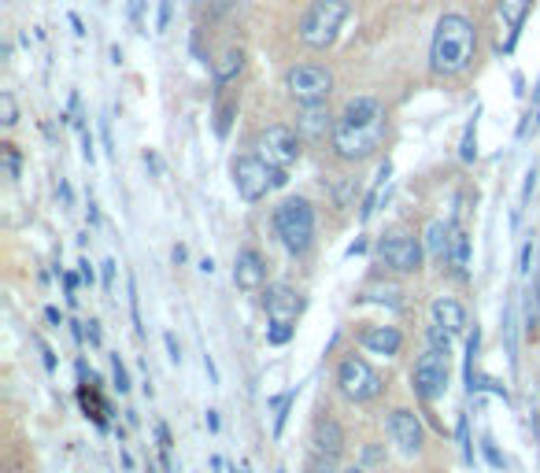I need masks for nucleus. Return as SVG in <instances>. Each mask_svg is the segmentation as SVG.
I'll return each mask as SVG.
<instances>
[{
    "mask_svg": "<svg viewBox=\"0 0 540 473\" xmlns=\"http://www.w3.org/2000/svg\"><path fill=\"white\" fill-rule=\"evenodd\" d=\"M385 126H389V119H385L381 100L356 97L344 104L341 119L333 122L330 145H333V152L341 159H348V163H363V159H370L381 148V141H385Z\"/></svg>",
    "mask_w": 540,
    "mask_h": 473,
    "instance_id": "obj_1",
    "label": "nucleus"
},
{
    "mask_svg": "<svg viewBox=\"0 0 540 473\" xmlns=\"http://www.w3.org/2000/svg\"><path fill=\"white\" fill-rule=\"evenodd\" d=\"M474 49H478V30H474L467 15H441L430 45V71L437 78H459L474 63Z\"/></svg>",
    "mask_w": 540,
    "mask_h": 473,
    "instance_id": "obj_2",
    "label": "nucleus"
},
{
    "mask_svg": "<svg viewBox=\"0 0 540 473\" xmlns=\"http://www.w3.org/2000/svg\"><path fill=\"white\" fill-rule=\"evenodd\" d=\"M348 15H352V0H311V8L300 19V41L307 49H330Z\"/></svg>",
    "mask_w": 540,
    "mask_h": 473,
    "instance_id": "obj_3",
    "label": "nucleus"
},
{
    "mask_svg": "<svg viewBox=\"0 0 540 473\" xmlns=\"http://www.w3.org/2000/svg\"><path fill=\"white\" fill-rule=\"evenodd\" d=\"M274 233L293 255H304L315 241V207L304 196H289L274 207Z\"/></svg>",
    "mask_w": 540,
    "mask_h": 473,
    "instance_id": "obj_4",
    "label": "nucleus"
},
{
    "mask_svg": "<svg viewBox=\"0 0 540 473\" xmlns=\"http://www.w3.org/2000/svg\"><path fill=\"white\" fill-rule=\"evenodd\" d=\"M337 385H341V392L348 396L352 403H370L381 396V377L378 370L363 359V355H344L341 366H337Z\"/></svg>",
    "mask_w": 540,
    "mask_h": 473,
    "instance_id": "obj_5",
    "label": "nucleus"
},
{
    "mask_svg": "<svg viewBox=\"0 0 540 473\" xmlns=\"http://www.w3.org/2000/svg\"><path fill=\"white\" fill-rule=\"evenodd\" d=\"M448 377H452V370H448V352L426 348V352L418 355L415 370H411V385H415V392L422 400L433 403L448 392Z\"/></svg>",
    "mask_w": 540,
    "mask_h": 473,
    "instance_id": "obj_6",
    "label": "nucleus"
},
{
    "mask_svg": "<svg viewBox=\"0 0 540 473\" xmlns=\"http://www.w3.org/2000/svg\"><path fill=\"white\" fill-rule=\"evenodd\" d=\"M234 185L245 204H259L274 189V167L263 156H237L234 159Z\"/></svg>",
    "mask_w": 540,
    "mask_h": 473,
    "instance_id": "obj_7",
    "label": "nucleus"
},
{
    "mask_svg": "<svg viewBox=\"0 0 540 473\" xmlns=\"http://www.w3.org/2000/svg\"><path fill=\"white\" fill-rule=\"evenodd\" d=\"M378 255L393 274H415V270L422 267V241H418L415 233L393 230L381 237Z\"/></svg>",
    "mask_w": 540,
    "mask_h": 473,
    "instance_id": "obj_8",
    "label": "nucleus"
},
{
    "mask_svg": "<svg viewBox=\"0 0 540 473\" xmlns=\"http://www.w3.org/2000/svg\"><path fill=\"white\" fill-rule=\"evenodd\" d=\"M285 89L289 97L300 100V104H311V100H326L333 89V74L319 63H296L285 71Z\"/></svg>",
    "mask_w": 540,
    "mask_h": 473,
    "instance_id": "obj_9",
    "label": "nucleus"
},
{
    "mask_svg": "<svg viewBox=\"0 0 540 473\" xmlns=\"http://www.w3.org/2000/svg\"><path fill=\"white\" fill-rule=\"evenodd\" d=\"M256 148L274 170H289L296 159H300V137H296L289 126H267V130L259 134Z\"/></svg>",
    "mask_w": 540,
    "mask_h": 473,
    "instance_id": "obj_10",
    "label": "nucleus"
},
{
    "mask_svg": "<svg viewBox=\"0 0 540 473\" xmlns=\"http://www.w3.org/2000/svg\"><path fill=\"white\" fill-rule=\"evenodd\" d=\"M389 437L404 455H418L422 444H426V429H422V418L415 411H393L389 414Z\"/></svg>",
    "mask_w": 540,
    "mask_h": 473,
    "instance_id": "obj_11",
    "label": "nucleus"
},
{
    "mask_svg": "<svg viewBox=\"0 0 540 473\" xmlns=\"http://www.w3.org/2000/svg\"><path fill=\"white\" fill-rule=\"evenodd\" d=\"M263 307H267L270 322H296V315L304 311V300H300V292L289 289V285H267Z\"/></svg>",
    "mask_w": 540,
    "mask_h": 473,
    "instance_id": "obj_12",
    "label": "nucleus"
},
{
    "mask_svg": "<svg viewBox=\"0 0 540 473\" xmlns=\"http://www.w3.org/2000/svg\"><path fill=\"white\" fill-rule=\"evenodd\" d=\"M234 285L241 292H256L267 285V263H263V255H259L256 248H245V252L237 255Z\"/></svg>",
    "mask_w": 540,
    "mask_h": 473,
    "instance_id": "obj_13",
    "label": "nucleus"
},
{
    "mask_svg": "<svg viewBox=\"0 0 540 473\" xmlns=\"http://www.w3.org/2000/svg\"><path fill=\"white\" fill-rule=\"evenodd\" d=\"M359 344H363L367 352L389 359V355H400V348H404V333L396 326H370L359 333Z\"/></svg>",
    "mask_w": 540,
    "mask_h": 473,
    "instance_id": "obj_14",
    "label": "nucleus"
},
{
    "mask_svg": "<svg viewBox=\"0 0 540 473\" xmlns=\"http://www.w3.org/2000/svg\"><path fill=\"white\" fill-rule=\"evenodd\" d=\"M311 444H315V455H319V459H330V462L337 459L344 451V429L337 425V418H319Z\"/></svg>",
    "mask_w": 540,
    "mask_h": 473,
    "instance_id": "obj_15",
    "label": "nucleus"
},
{
    "mask_svg": "<svg viewBox=\"0 0 540 473\" xmlns=\"http://www.w3.org/2000/svg\"><path fill=\"white\" fill-rule=\"evenodd\" d=\"M529 8H533V0H496V12H500V19H504V26H507V34H511V37H507L504 52L515 49V41H518V34H522V23H526Z\"/></svg>",
    "mask_w": 540,
    "mask_h": 473,
    "instance_id": "obj_16",
    "label": "nucleus"
},
{
    "mask_svg": "<svg viewBox=\"0 0 540 473\" xmlns=\"http://www.w3.org/2000/svg\"><path fill=\"white\" fill-rule=\"evenodd\" d=\"M433 322L444 326L455 337V333L467 329V307L459 304V300H452V296H437V300H433Z\"/></svg>",
    "mask_w": 540,
    "mask_h": 473,
    "instance_id": "obj_17",
    "label": "nucleus"
},
{
    "mask_svg": "<svg viewBox=\"0 0 540 473\" xmlns=\"http://www.w3.org/2000/svg\"><path fill=\"white\" fill-rule=\"evenodd\" d=\"M300 130L311 137H322L326 130H333L330 111H326V100H311V104H300Z\"/></svg>",
    "mask_w": 540,
    "mask_h": 473,
    "instance_id": "obj_18",
    "label": "nucleus"
},
{
    "mask_svg": "<svg viewBox=\"0 0 540 473\" xmlns=\"http://www.w3.org/2000/svg\"><path fill=\"white\" fill-rule=\"evenodd\" d=\"M444 263L452 267L455 278H467L470 274V237L459 226H452V241H448V259Z\"/></svg>",
    "mask_w": 540,
    "mask_h": 473,
    "instance_id": "obj_19",
    "label": "nucleus"
},
{
    "mask_svg": "<svg viewBox=\"0 0 540 473\" xmlns=\"http://www.w3.org/2000/svg\"><path fill=\"white\" fill-rule=\"evenodd\" d=\"M241 71H245V52H241V49H226V52L219 56V60L211 63L215 85H230Z\"/></svg>",
    "mask_w": 540,
    "mask_h": 473,
    "instance_id": "obj_20",
    "label": "nucleus"
},
{
    "mask_svg": "<svg viewBox=\"0 0 540 473\" xmlns=\"http://www.w3.org/2000/svg\"><path fill=\"white\" fill-rule=\"evenodd\" d=\"M448 241H452V226H444V222H430L426 226V248H430L433 259H448Z\"/></svg>",
    "mask_w": 540,
    "mask_h": 473,
    "instance_id": "obj_21",
    "label": "nucleus"
},
{
    "mask_svg": "<svg viewBox=\"0 0 540 473\" xmlns=\"http://www.w3.org/2000/svg\"><path fill=\"white\" fill-rule=\"evenodd\" d=\"M93 385H97V381H93ZM93 385H82V389H78V400H82L86 414L100 425V429H108V407H104V400L97 396V389H93Z\"/></svg>",
    "mask_w": 540,
    "mask_h": 473,
    "instance_id": "obj_22",
    "label": "nucleus"
},
{
    "mask_svg": "<svg viewBox=\"0 0 540 473\" xmlns=\"http://www.w3.org/2000/svg\"><path fill=\"white\" fill-rule=\"evenodd\" d=\"M389 174H393V163H389V159H385V163H381V170H378V182L370 185L367 200H363V207H359V219H363V222H367L370 215H374V207H378L381 193H385V182H389Z\"/></svg>",
    "mask_w": 540,
    "mask_h": 473,
    "instance_id": "obj_23",
    "label": "nucleus"
},
{
    "mask_svg": "<svg viewBox=\"0 0 540 473\" xmlns=\"http://www.w3.org/2000/svg\"><path fill=\"white\" fill-rule=\"evenodd\" d=\"M459 159H463V163H474V159H478V115L467 122V134H463V145H459Z\"/></svg>",
    "mask_w": 540,
    "mask_h": 473,
    "instance_id": "obj_24",
    "label": "nucleus"
},
{
    "mask_svg": "<svg viewBox=\"0 0 540 473\" xmlns=\"http://www.w3.org/2000/svg\"><path fill=\"white\" fill-rule=\"evenodd\" d=\"M270 407H274V437H282V429H285V414H289V407H293V392H285V396H274L270 400Z\"/></svg>",
    "mask_w": 540,
    "mask_h": 473,
    "instance_id": "obj_25",
    "label": "nucleus"
},
{
    "mask_svg": "<svg viewBox=\"0 0 540 473\" xmlns=\"http://www.w3.org/2000/svg\"><path fill=\"white\" fill-rule=\"evenodd\" d=\"M267 340H270V344H274V348H282V344H289V340H293V322H270Z\"/></svg>",
    "mask_w": 540,
    "mask_h": 473,
    "instance_id": "obj_26",
    "label": "nucleus"
},
{
    "mask_svg": "<svg viewBox=\"0 0 540 473\" xmlns=\"http://www.w3.org/2000/svg\"><path fill=\"white\" fill-rule=\"evenodd\" d=\"M426 337H430V348H437V352H452V333H448L444 326L433 322V326L426 329Z\"/></svg>",
    "mask_w": 540,
    "mask_h": 473,
    "instance_id": "obj_27",
    "label": "nucleus"
},
{
    "mask_svg": "<svg viewBox=\"0 0 540 473\" xmlns=\"http://www.w3.org/2000/svg\"><path fill=\"white\" fill-rule=\"evenodd\" d=\"M234 115H237V104H222L219 108V119H215V134L226 141L230 137V122H234Z\"/></svg>",
    "mask_w": 540,
    "mask_h": 473,
    "instance_id": "obj_28",
    "label": "nucleus"
},
{
    "mask_svg": "<svg viewBox=\"0 0 540 473\" xmlns=\"http://www.w3.org/2000/svg\"><path fill=\"white\" fill-rule=\"evenodd\" d=\"M111 381H115L119 392H130V374H126V363L119 355H111Z\"/></svg>",
    "mask_w": 540,
    "mask_h": 473,
    "instance_id": "obj_29",
    "label": "nucleus"
},
{
    "mask_svg": "<svg viewBox=\"0 0 540 473\" xmlns=\"http://www.w3.org/2000/svg\"><path fill=\"white\" fill-rule=\"evenodd\" d=\"M0 122H4V126H15V122H19V111H15L12 93H0Z\"/></svg>",
    "mask_w": 540,
    "mask_h": 473,
    "instance_id": "obj_30",
    "label": "nucleus"
},
{
    "mask_svg": "<svg viewBox=\"0 0 540 473\" xmlns=\"http://www.w3.org/2000/svg\"><path fill=\"white\" fill-rule=\"evenodd\" d=\"M126 292H130V318H134V329L141 333V307H137V281H134V274H130V281H126Z\"/></svg>",
    "mask_w": 540,
    "mask_h": 473,
    "instance_id": "obj_31",
    "label": "nucleus"
},
{
    "mask_svg": "<svg viewBox=\"0 0 540 473\" xmlns=\"http://www.w3.org/2000/svg\"><path fill=\"white\" fill-rule=\"evenodd\" d=\"M459 444H463V459L474 462V448H470V425H467V414H459Z\"/></svg>",
    "mask_w": 540,
    "mask_h": 473,
    "instance_id": "obj_32",
    "label": "nucleus"
},
{
    "mask_svg": "<svg viewBox=\"0 0 540 473\" xmlns=\"http://www.w3.org/2000/svg\"><path fill=\"white\" fill-rule=\"evenodd\" d=\"M0 148H4V167H8V178L15 182V178H19V148L15 145H0Z\"/></svg>",
    "mask_w": 540,
    "mask_h": 473,
    "instance_id": "obj_33",
    "label": "nucleus"
},
{
    "mask_svg": "<svg viewBox=\"0 0 540 473\" xmlns=\"http://www.w3.org/2000/svg\"><path fill=\"white\" fill-rule=\"evenodd\" d=\"M481 451H485V459H489V466H496V470H504V455L492 448V440H481Z\"/></svg>",
    "mask_w": 540,
    "mask_h": 473,
    "instance_id": "obj_34",
    "label": "nucleus"
},
{
    "mask_svg": "<svg viewBox=\"0 0 540 473\" xmlns=\"http://www.w3.org/2000/svg\"><path fill=\"white\" fill-rule=\"evenodd\" d=\"M518 270H522V274H529V270H533V241L522 244V255H518Z\"/></svg>",
    "mask_w": 540,
    "mask_h": 473,
    "instance_id": "obj_35",
    "label": "nucleus"
},
{
    "mask_svg": "<svg viewBox=\"0 0 540 473\" xmlns=\"http://www.w3.org/2000/svg\"><path fill=\"white\" fill-rule=\"evenodd\" d=\"M171 26V0H160V19H156V30H167Z\"/></svg>",
    "mask_w": 540,
    "mask_h": 473,
    "instance_id": "obj_36",
    "label": "nucleus"
},
{
    "mask_svg": "<svg viewBox=\"0 0 540 473\" xmlns=\"http://www.w3.org/2000/svg\"><path fill=\"white\" fill-rule=\"evenodd\" d=\"M163 344H167V355H171V363H182V348H178V337H174V333H167V337H163Z\"/></svg>",
    "mask_w": 540,
    "mask_h": 473,
    "instance_id": "obj_37",
    "label": "nucleus"
},
{
    "mask_svg": "<svg viewBox=\"0 0 540 473\" xmlns=\"http://www.w3.org/2000/svg\"><path fill=\"white\" fill-rule=\"evenodd\" d=\"M37 352H41V359H45V370H56V355H52V348L41 337H37Z\"/></svg>",
    "mask_w": 540,
    "mask_h": 473,
    "instance_id": "obj_38",
    "label": "nucleus"
},
{
    "mask_svg": "<svg viewBox=\"0 0 540 473\" xmlns=\"http://www.w3.org/2000/svg\"><path fill=\"white\" fill-rule=\"evenodd\" d=\"M82 156H86V163L97 159V152H93V134H89V130H82Z\"/></svg>",
    "mask_w": 540,
    "mask_h": 473,
    "instance_id": "obj_39",
    "label": "nucleus"
},
{
    "mask_svg": "<svg viewBox=\"0 0 540 473\" xmlns=\"http://www.w3.org/2000/svg\"><path fill=\"white\" fill-rule=\"evenodd\" d=\"M533 189H537V167H533V170H529V174H526V189H522V204H526L529 196H533Z\"/></svg>",
    "mask_w": 540,
    "mask_h": 473,
    "instance_id": "obj_40",
    "label": "nucleus"
},
{
    "mask_svg": "<svg viewBox=\"0 0 540 473\" xmlns=\"http://www.w3.org/2000/svg\"><path fill=\"white\" fill-rule=\"evenodd\" d=\"M156 437H160V448L163 451H167V448H171V429H167V425H156Z\"/></svg>",
    "mask_w": 540,
    "mask_h": 473,
    "instance_id": "obj_41",
    "label": "nucleus"
},
{
    "mask_svg": "<svg viewBox=\"0 0 540 473\" xmlns=\"http://www.w3.org/2000/svg\"><path fill=\"white\" fill-rule=\"evenodd\" d=\"M78 274H82V281L93 289V267H89V259H82V263H78Z\"/></svg>",
    "mask_w": 540,
    "mask_h": 473,
    "instance_id": "obj_42",
    "label": "nucleus"
},
{
    "mask_svg": "<svg viewBox=\"0 0 540 473\" xmlns=\"http://www.w3.org/2000/svg\"><path fill=\"white\" fill-rule=\"evenodd\" d=\"M71 337H74V344H86V329H82V322H71Z\"/></svg>",
    "mask_w": 540,
    "mask_h": 473,
    "instance_id": "obj_43",
    "label": "nucleus"
},
{
    "mask_svg": "<svg viewBox=\"0 0 540 473\" xmlns=\"http://www.w3.org/2000/svg\"><path fill=\"white\" fill-rule=\"evenodd\" d=\"M171 259H174V263H185V259H189V248H185V244H174Z\"/></svg>",
    "mask_w": 540,
    "mask_h": 473,
    "instance_id": "obj_44",
    "label": "nucleus"
},
{
    "mask_svg": "<svg viewBox=\"0 0 540 473\" xmlns=\"http://www.w3.org/2000/svg\"><path fill=\"white\" fill-rule=\"evenodd\" d=\"M45 318H49L52 326H63V315H60V307H45Z\"/></svg>",
    "mask_w": 540,
    "mask_h": 473,
    "instance_id": "obj_45",
    "label": "nucleus"
},
{
    "mask_svg": "<svg viewBox=\"0 0 540 473\" xmlns=\"http://www.w3.org/2000/svg\"><path fill=\"white\" fill-rule=\"evenodd\" d=\"M86 333H89V344H93V348H97V344H100V322H89V329H86Z\"/></svg>",
    "mask_w": 540,
    "mask_h": 473,
    "instance_id": "obj_46",
    "label": "nucleus"
},
{
    "mask_svg": "<svg viewBox=\"0 0 540 473\" xmlns=\"http://www.w3.org/2000/svg\"><path fill=\"white\" fill-rule=\"evenodd\" d=\"M111 278H115V259H108V263H104V289L111 285Z\"/></svg>",
    "mask_w": 540,
    "mask_h": 473,
    "instance_id": "obj_47",
    "label": "nucleus"
},
{
    "mask_svg": "<svg viewBox=\"0 0 540 473\" xmlns=\"http://www.w3.org/2000/svg\"><path fill=\"white\" fill-rule=\"evenodd\" d=\"M67 19H71V26H74V34H78V37H86V26H82V19H78V15H67Z\"/></svg>",
    "mask_w": 540,
    "mask_h": 473,
    "instance_id": "obj_48",
    "label": "nucleus"
},
{
    "mask_svg": "<svg viewBox=\"0 0 540 473\" xmlns=\"http://www.w3.org/2000/svg\"><path fill=\"white\" fill-rule=\"evenodd\" d=\"M86 219H89V226H97V222H100V211H97V204H93V200H89V211H86Z\"/></svg>",
    "mask_w": 540,
    "mask_h": 473,
    "instance_id": "obj_49",
    "label": "nucleus"
},
{
    "mask_svg": "<svg viewBox=\"0 0 540 473\" xmlns=\"http://www.w3.org/2000/svg\"><path fill=\"white\" fill-rule=\"evenodd\" d=\"M208 429L211 433H219V411H208Z\"/></svg>",
    "mask_w": 540,
    "mask_h": 473,
    "instance_id": "obj_50",
    "label": "nucleus"
},
{
    "mask_svg": "<svg viewBox=\"0 0 540 473\" xmlns=\"http://www.w3.org/2000/svg\"><path fill=\"white\" fill-rule=\"evenodd\" d=\"M60 196H63V204H71V200H74L71 185H67V182H60Z\"/></svg>",
    "mask_w": 540,
    "mask_h": 473,
    "instance_id": "obj_51",
    "label": "nucleus"
},
{
    "mask_svg": "<svg viewBox=\"0 0 540 473\" xmlns=\"http://www.w3.org/2000/svg\"><path fill=\"white\" fill-rule=\"evenodd\" d=\"M204 366H208V377H211V381H219V370H215V363H211V355H204Z\"/></svg>",
    "mask_w": 540,
    "mask_h": 473,
    "instance_id": "obj_52",
    "label": "nucleus"
},
{
    "mask_svg": "<svg viewBox=\"0 0 540 473\" xmlns=\"http://www.w3.org/2000/svg\"><path fill=\"white\" fill-rule=\"evenodd\" d=\"M363 252H367V241H356L352 248H348V255H363Z\"/></svg>",
    "mask_w": 540,
    "mask_h": 473,
    "instance_id": "obj_53",
    "label": "nucleus"
},
{
    "mask_svg": "<svg viewBox=\"0 0 540 473\" xmlns=\"http://www.w3.org/2000/svg\"><path fill=\"white\" fill-rule=\"evenodd\" d=\"M341 473H367L363 466H348V470H341Z\"/></svg>",
    "mask_w": 540,
    "mask_h": 473,
    "instance_id": "obj_54",
    "label": "nucleus"
},
{
    "mask_svg": "<svg viewBox=\"0 0 540 473\" xmlns=\"http://www.w3.org/2000/svg\"><path fill=\"white\" fill-rule=\"evenodd\" d=\"M537 126H540V111H537Z\"/></svg>",
    "mask_w": 540,
    "mask_h": 473,
    "instance_id": "obj_55",
    "label": "nucleus"
},
{
    "mask_svg": "<svg viewBox=\"0 0 540 473\" xmlns=\"http://www.w3.org/2000/svg\"><path fill=\"white\" fill-rule=\"evenodd\" d=\"M148 473H152V470H148Z\"/></svg>",
    "mask_w": 540,
    "mask_h": 473,
    "instance_id": "obj_56",
    "label": "nucleus"
},
{
    "mask_svg": "<svg viewBox=\"0 0 540 473\" xmlns=\"http://www.w3.org/2000/svg\"><path fill=\"white\" fill-rule=\"evenodd\" d=\"M282 473H285V470H282Z\"/></svg>",
    "mask_w": 540,
    "mask_h": 473,
    "instance_id": "obj_57",
    "label": "nucleus"
}]
</instances>
